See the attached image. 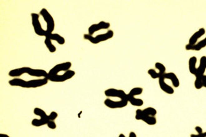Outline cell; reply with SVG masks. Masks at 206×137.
<instances>
[{
    "label": "cell",
    "instance_id": "cell-32",
    "mask_svg": "<svg viewBox=\"0 0 206 137\" xmlns=\"http://www.w3.org/2000/svg\"><path fill=\"white\" fill-rule=\"evenodd\" d=\"M201 82L203 84V87L206 88V75H204L201 78Z\"/></svg>",
    "mask_w": 206,
    "mask_h": 137
},
{
    "label": "cell",
    "instance_id": "cell-9",
    "mask_svg": "<svg viewBox=\"0 0 206 137\" xmlns=\"http://www.w3.org/2000/svg\"><path fill=\"white\" fill-rule=\"evenodd\" d=\"M104 95L107 98H116L120 99H127L128 93L121 89L110 88L104 91Z\"/></svg>",
    "mask_w": 206,
    "mask_h": 137
},
{
    "label": "cell",
    "instance_id": "cell-3",
    "mask_svg": "<svg viewBox=\"0 0 206 137\" xmlns=\"http://www.w3.org/2000/svg\"><path fill=\"white\" fill-rule=\"evenodd\" d=\"M114 36V32L111 30H109L107 32L104 34H100L96 36L89 35L88 34H85L83 35V38L86 41H88L94 45L99 44V43L107 41L108 40L112 39Z\"/></svg>",
    "mask_w": 206,
    "mask_h": 137
},
{
    "label": "cell",
    "instance_id": "cell-26",
    "mask_svg": "<svg viewBox=\"0 0 206 137\" xmlns=\"http://www.w3.org/2000/svg\"><path fill=\"white\" fill-rule=\"evenodd\" d=\"M148 74L150 75L151 78L152 79H159L160 78V75H159V73L156 71V70L154 69H149L148 70Z\"/></svg>",
    "mask_w": 206,
    "mask_h": 137
},
{
    "label": "cell",
    "instance_id": "cell-10",
    "mask_svg": "<svg viewBox=\"0 0 206 137\" xmlns=\"http://www.w3.org/2000/svg\"><path fill=\"white\" fill-rule=\"evenodd\" d=\"M111 24L109 22L101 21L98 23H93L88 28V34L93 36L96 32L103 30H107L110 28Z\"/></svg>",
    "mask_w": 206,
    "mask_h": 137
},
{
    "label": "cell",
    "instance_id": "cell-35",
    "mask_svg": "<svg viewBox=\"0 0 206 137\" xmlns=\"http://www.w3.org/2000/svg\"><path fill=\"white\" fill-rule=\"evenodd\" d=\"M0 137H11L9 135H6V134H2L1 133L0 134Z\"/></svg>",
    "mask_w": 206,
    "mask_h": 137
},
{
    "label": "cell",
    "instance_id": "cell-20",
    "mask_svg": "<svg viewBox=\"0 0 206 137\" xmlns=\"http://www.w3.org/2000/svg\"><path fill=\"white\" fill-rule=\"evenodd\" d=\"M44 44L50 53H55L56 52V46L53 44L52 41L49 37L45 38Z\"/></svg>",
    "mask_w": 206,
    "mask_h": 137
},
{
    "label": "cell",
    "instance_id": "cell-24",
    "mask_svg": "<svg viewBox=\"0 0 206 137\" xmlns=\"http://www.w3.org/2000/svg\"><path fill=\"white\" fill-rule=\"evenodd\" d=\"M143 112L145 115L153 116H155L157 113V110L153 108V107H147V108L143 109Z\"/></svg>",
    "mask_w": 206,
    "mask_h": 137
},
{
    "label": "cell",
    "instance_id": "cell-27",
    "mask_svg": "<svg viewBox=\"0 0 206 137\" xmlns=\"http://www.w3.org/2000/svg\"><path fill=\"white\" fill-rule=\"evenodd\" d=\"M144 113L143 112V110L141 109H137L136 111V115H135V118H136V120H141L143 118V116H144Z\"/></svg>",
    "mask_w": 206,
    "mask_h": 137
},
{
    "label": "cell",
    "instance_id": "cell-5",
    "mask_svg": "<svg viewBox=\"0 0 206 137\" xmlns=\"http://www.w3.org/2000/svg\"><path fill=\"white\" fill-rule=\"evenodd\" d=\"M40 16H42V18L44 20L46 23L47 28L46 30L49 33H53L55 29V19H54L53 16L50 14L49 11L46 8H43L39 12Z\"/></svg>",
    "mask_w": 206,
    "mask_h": 137
},
{
    "label": "cell",
    "instance_id": "cell-34",
    "mask_svg": "<svg viewBox=\"0 0 206 137\" xmlns=\"http://www.w3.org/2000/svg\"><path fill=\"white\" fill-rule=\"evenodd\" d=\"M129 137H137V135L134 132H131Z\"/></svg>",
    "mask_w": 206,
    "mask_h": 137
},
{
    "label": "cell",
    "instance_id": "cell-28",
    "mask_svg": "<svg viewBox=\"0 0 206 137\" xmlns=\"http://www.w3.org/2000/svg\"><path fill=\"white\" fill-rule=\"evenodd\" d=\"M201 78H196L194 80V87L196 89L199 90L203 88Z\"/></svg>",
    "mask_w": 206,
    "mask_h": 137
},
{
    "label": "cell",
    "instance_id": "cell-25",
    "mask_svg": "<svg viewBox=\"0 0 206 137\" xmlns=\"http://www.w3.org/2000/svg\"><path fill=\"white\" fill-rule=\"evenodd\" d=\"M143 89L141 87H134L131 90L129 93H128L129 95L133 96V97H136L141 95L143 93Z\"/></svg>",
    "mask_w": 206,
    "mask_h": 137
},
{
    "label": "cell",
    "instance_id": "cell-13",
    "mask_svg": "<svg viewBox=\"0 0 206 137\" xmlns=\"http://www.w3.org/2000/svg\"><path fill=\"white\" fill-rule=\"evenodd\" d=\"M206 47V37L201 41H199L195 45L187 44L185 45V49L188 51H200Z\"/></svg>",
    "mask_w": 206,
    "mask_h": 137
},
{
    "label": "cell",
    "instance_id": "cell-36",
    "mask_svg": "<svg viewBox=\"0 0 206 137\" xmlns=\"http://www.w3.org/2000/svg\"><path fill=\"white\" fill-rule=\"evenodd\" d=\"M118 137H127V136L124 135V134H120L119 136H118Z\"/></svg>",
    "mask_w": 206,
    "mask_h": 137
},
{
    "label": "cell",
    "instance_id": "cell-14",
    "mask_svg": "<svg viewBox=\"0 0 206 137\" xmlns=\"http://www.w3.org/2000/svg\"><path fill=\"white\" fill-rule=\"evenodd\" d=\"M205 34V30L204 28H201L199 29L197 32H195L191 36V37L189 39L188 44L195 45L198 43V40L201 38Z\"/></svg>",
    "mask_w": 206,
    "mask_h": 137
},
{
    "label": "cell",
    "instance_id": "cell-21",
    "mask_svg": "<svg viewBox=\"0 0 206 137\" xmlns=\"http://www.w3.org/2000/svg\"><path fill=\"white\" fill-rule=\"evenodd\" d=\"M141 121H143L144 123H146V124L149 126H155L157 123V119L155 118V116H153L144 115Z\"/></svg>",
    "mask_w": 206,
    "mask_h": 137
},
{
    "label": "cell",
    "instance_id": "cell-23",
    "mask_svg": "<svg viewBox=\"0 0 206 137\" xmlns=\"http://www.w3.org/2000/svg\"><path fill=\"white\" fill-rule=\"evenodd\" d=\"M33 112L35 115L39 116V118H48V115H47V113L43 109L38 107L34 108Z\"/></svg>",
    "mask_w": 206,
    "mask_h": 137
},
{
    "label": "cell",
    "instance_id": "cell-11",
    "mask_svg": "<svg viewBox=\"0 0 206 137\" xmlns=\"http://www.w3.org/2000/svg\"><path fill=\"white\" fill-rule=\"evenodd\" d=\"M159 80V85H160V89L163 91L164 93H167L168 95H173L175 93L174 89L170 86L169 84H168L167 83L165 82V78H164L163 75L160 76V78L158 79Z\"/></svg>",
    "mask_w": 206,
    "mask_h": 137
},
{
    "label": "cell",
    "instance_id": "cell-15",
    "mask_svg": "<svg viewBox=\"0 0 206 137\" xmlns=\"http://www.w3.org/2000/svg\"><path fill=\"white\" fill-rule=\"evenodd\" d=\"M164 76V78H165V80H169L170 81L172 82V84H173V86L175 88H178L179 86H180V80L177 78V75L175 74L174 73H172V72H169V73H166L165 74L162 75Z\"/></svg>",
    "mask_w": 206,
    "mask_h": 137
},
{
    "label": "cell",
    "instance_id": "cell-17",
    "mask_svg": "<svg viewBox=\"0 0 206 137\" xmlns=\"http://www.w3.org/2000/svg\"><path fill=\"white\" fill-rule=\"evenodd\" d=\"M127 101L130 103L131 105L136 107H141L144 104V101L141 99L137 98L136 97L131 96L129 94L127 95Z\"/></svg>",
    "mask_w": 206,
    "mask_h": 137
},
{
    "label": "cell",
    "instance_id": "cell-33",
    "mask_svg": "<svg viewBox=\"0 0 206 137\" xmlns=\"http://www.w3.org/2000/svg\"><path fill=\"white\" fill-rule=\"evenodd\" d=\"M194 130H195V131L197 132V134H201L204 132V131H203V129L201 128L200 126H196L194 128Z\"/></svg>",
    "mask_w": 206,
    "mask_h": 137
},
{
    "label": "cell",
    "instance_id": "cell-7",
    "mask_svg": "<svg viewBox=\"0 0 206 137\" xmlns=\"http://www.w3.org/2000/svg\"><path fill=\"white\" fill-rule=\"evenodd\" d=\"M72 66V62L69 61L59 63V64H57L55 66H54L50 70V71L48 72V76L55 75L59 74V73L61 71L65 72L67 71H69V70L71 69Z\"/></svg>",
    "mask_w": 206,
    "mask_h": 137
},
{
    "label": "cell",
    "instance_id": "cell-1",
    "mask_svg": "<svg viewBox=\"0 0 206 137\" xmlns=\"http://www.w3.org/2000/svg\"><path fill=\"white\" fill-rule=\"evenodd\" d=\"M49 80L46 78H37L30 80H25L19 78H15L10 80L8 84L11 86H17L23 89H36L44 86L48 84Z\"/></svg>",
    "mask_w": 206,
    "mask_h": 137
},
{
    "label": "cell",
    "instance_id": "cell-31",
    "mask_svg": "<svg viewBox=\"0 0 206 137\" xmlns=\"http://www.w3.org/2000/svg\"><path fill=\"white\" fill-rule=\"evenodd\" d=\"M190 137H206V132H204L201 134H192L190 135Z\"/></svg>",
    "mask_w": 206,
    "mask_h": 137
},
{
    "label": "cell",
    "instance_id": "cell-2",
    "mask_svg": "<svg viewBox=\"0 0 206 137\" xmlns=\"http://www.w3.org/2000/svg\"><path fill=\"white\" fill-rule=\"evenodd\" d=\"M23 74H28L30 76L36 77L38 78H46L48 75V72L42 69H33L29 66H23L17 69H11L8 72V75L12 78H19Z\"/></svg>",
    "mask_w": 206,
    "mask_h": 137
},
{
    "label": "cell",
    "instance_id": "cell-8",
    "mask_svg": "<svg viewBox=\"0 0 206 137\" xmlns=\"http://www.w3.org/2000/svg\"><path fill=\"white\" fill-rule=\"evenodd\" d=\"M129 102L127 99H120L118 101H114L111 99L107 98L104 101V104L105 105L107 108L111 109H118V108H123L124 107L127 106Z\"/></svg>",
    "mask_w": 206,
    "mask_h": 137
},
{
    "label": "cell",
    "instance_id": "cell-16",
    "mask_svg": "<svg viewBox=\"0 0 206 137\" xmlns=\"http://www.w3.org/2000/svg\"><path fill=\"white\" fill-rule=\"evenodd\" d=\"M197 58L195 56H192L188 61V69L191 74L195 75L196 71H197Z\"/></svg>",
    "mask_w": 206,
    "mask_h": 137
},
{
    "label": "cell",
    "instance_id": "cell-18",
    "mask_svg": "<svg viewBox=\"0 0 206 137\" xmlns=\"http://www.w3.org/2000/svg\"><path fill=\"white\" fill-rule=\"evenodd\" d=\"M47 37H49L52 41H56V43H58V44L60 45H63L65 43V38L61 35L57 34V33H52Z\"/></svg>",
    "mask_w": 206,
    "mask_h": 137
},
{
    "label": "cell",
    "instance_id": "cell-6",
    "mask_svg": "<svg viewBox=\"0 0 206 137\" xmlns=\"http://www.w3.org/2000/svg\"><path fill=\"white\" fill-rule=\"evenodd\" d=\"M76 72L73 70L70 69L69 71L64 72L63 74H57L55 75H50L47 76L46 78L49 81L52 82H64L67 81L70 79H72L73 77L75 75Z\"/></svg>",
    "mask_w": 206,
    "mask_h": 137
},
{
    "label": "cell",
    "instance_id": "cell-22",
    "mask_svg": "<svg viewBox=\"0 0 206 137\" xmlns=\"http://www.w3.org/2000/svg\"><path fill=\"white\" fill-rule=\"evenodd\" d=\"M155 67L158 71L160 76L164 75L166 73V66H165V65L164 64H162V63H161V62H155Z\"/></svg>",
    "mask_w": 206,
    "mask_h": 137
},
{
    "label": "cell",
    "instance_id": "cell-12",
    "mask_svg": "<svg viewBox=\"0 0 206 137\" xmlns=\"http://www.w3.org/2000/svg\"><path fill=\"white\" fill-rule=\"evenodd\" d=\"M206 70V56H202L199 62V65L197 69V71L195 73L196 78H201L205 75Z\"/></svg>",
    "mask_w": 206,
    "mask_h": 137
},
{
    "label": "cell",
    "instance_id": "cell-30",
    "mask_svg": "<svg viewBox=\"0 0 206 137\" xmlns=\"http://www.w3.org/2000/svg\"><path fill=\"white\" fill-rule=\"evenodd\" d=\"M46 126H48V128L51 130H55L56 128V124L55 121H49Z\"/></svg>",
    "mask_w": 206,
    "mask_h": 137
},
{
    "label": "cell",
    "instance_id": "cell-19",
    "mask_svg": "<svg viewBox=\"0 0 206 137\" xmlns=\"http://www.w3.org/2000/svg\"><path fill=\"white\" fill-rule=\"evenodd\" d=\"M50 121L48 118H39L33 119L31 121V124L35 127H41L47 125V123Z\"/></svg>",
    "mask_w": 206,
    "mask_h": 137
},
{
    "label": "cell",
    "instance_id": "cell-4",
    "mask_svg": "<svg viewBox=\"0 0 206 137\" xmlns=\"http://www.w3.org/2000/svg\"><path fill=\"white\" fill-rule=\"evenodd\" d=\"M31 20H32V25L33 27L34 31L35 34L39 36H44L47 37L51 33H49L46 30H44L42 28L41 23L40 22V15L37 14L35 12H32L31 14Z\"/></svg>",
    "mask_w": 206,
    "mask_h": 137
},
{
    "label": "cell",
    "instance_id": "cell-29",
    "mask_svg": "<svg viewBox=\"0 0 206 137\" xmlns=\"http://www.w3.org/2000/svg\"><path fill=\"white\" fill-rule=\"evenodd\" d=\"M58 113L55 111H52L48 115V119L50 121H55V120L58 118Z\"/></svg>",
    "mask_w": 206,
    "mask_h": 137
}]
</instances>
